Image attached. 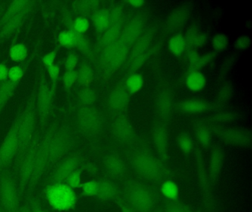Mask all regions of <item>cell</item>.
<instances>
[{
    "instance_id": "obj_1",
    "label": "cell",
    "mask_w": 252,
    "mask_h": 212,
    "mask_svg": "<svg viewBox=\"0 0 252 212\" xmlns=\"http://www.w3.org/2000/svg\"><path fill=\"white\" fill-rule=\"evenodd\" d=\"M122 192L124 203L132 212H152L156 209L158 194L148 183L130 178L125 181Z\"/></svg>"
},
{
    "instance_id": "obj_2",
    "label": "cell",
    "mask_w": 252,
    "mask_h": 212,
    "mask_svg": "<svg viewBox=\"0 0 252 212\" xmlns=\"http://www.w3.org/2000/svg\"><path fill=\"white\" fill-rule=\"evenodd\" d=\"M131 165L137 176L148 184L160 185L169 178V171L163 163L146 150L135 153L131 158Z\"/></svg>"
},
{
    "instance_id": "obj_3",
    "label": "cell",
    "mask_w": 252,
    "mask_h": 212,
    "mask_svg": "<svg viewBox=\"0 0 252 212\" xmlns=\"http://www.w3.org/2000/svg\"><path fill=\"white\" fill-rule=\"evenodd\" d=\"M44 196L48 205L57 212H68L77 204L76 191L64 182L46 184Z\"/></svg>"
},
{
    "instance_id": "obj_4",
    "label": "cell",
    "mask_w": 252,
    "mask_h": 212,
    "mask_svg": "<svg viewBox=\"0 0 252 212\" xmlns=\"http://www.w3.org/2000/svg\"><path fill=\"white\" fill-rule=\"evenodd\" d=\"M21 189L14 171L0 172V203L4 212H17L22 205Z\"/></svg>"
},
{
    "instance_id": "obj_5",
    "label": "cell",
    "mask_w": 252,
    "mask_h": 212,
    "mask_svg": "<svg viewBox=\"0 0 252 212\" xmlns=\"http://www.w3.org/2000/svg\"><path fill=\"white\" fill-rule=\"evenodd\" d=\"M74 140L64 130L50 132L48 145V171L73 147Z\"/></svg>"
},
{
    "instance_id": "obj_6",
    "label": "cell",
    "mask_w": 252,
    "mask_h": 212,
    "mask_svg": "<svg viewBox=\"0 0 252 212\" xmlns=\"http://www.w3.org/2000/svg\"><path fill=\"white\" fill-rule=\"evenodd\" d=\"M76 125L79 131L84 135L95 136L102 130L104 121L96 109L85 106L78 112Z\"/></svg>"
},
{
    "instance_id": "obj_7",
    "label": "cell",
    "mask_w": 252,
    "mask_h": 212,
    "mask_svg": "<svg viewBox=\"0 0 252 212\" xmlns=\"http://www.w3.org/2000/svg\"><path fill=\"white\" fill-rule=\"evenodd\" d=\"M19 121L14 123L0 146V172L6 170L18 153Z\"/></svg>"
},
{
    "instance_id": "obj_8",
    "label": "cell",
    "mask_w": 252,
    "mask_h": 212,
    "mask_svg": "<svg viewBox=\"0 0 252 212\" xmlns=\"http://www.w3.org/2000/svg\"><path fill=\"white\" fill-rule=\"evenodd\" d=\"M30 1H15L11 3L2 20V32L5 35L12 33L18 28L30 7Z\"/></svg>"
},
{
    "instance_id": "obj_9",
    "label": "cell",
    "mask_w": 252,
    "mask_h": 212,
    "mask_svg": "<svg viewBox=\"0 0 252 212\" xmlns=\"http://www.w3.org/2000/svg\"><path fill=\"white\" fill-rule=\"evenodd\" d=\"M215 133L224 143L233 147L248 148L252 145V132L245 128H218Z\"/></svg>"
},
{
    "instance_id": "obj_10",
    "label": "cell",
    "mask_w": 252,
    "mask_h": 212,
    "mask_svg": "<svg viewBox=\"0 0 252 212\" xmlns=\"http://www.w3.org/2000/svg\"><path fill=\"white\" fill-rule=\"evenodd\" d=\"M129 47L120 38L110 45L107 46L103 53L104 65L108 69H117L126 58Z\"/></svg>"
},
{
    "instance_id": "obj_11",
    "label": "cell",
    "mask_w": 252,
    "mask_h": 212,
    "mask_svg": "<svg viewBox=\"0 0 252 212\" xmlns=\"http://www.w3.org/2000/svg\"><path fill=\"white\" fill-rule=\"evenodd\" d=\"M34 116L33 112L29 110L26 111L22 119L19 120L18 125V153L21 154L26 150L33 141L34 132Z\"/></svg>"
},
{
    "instance_id": "obj_12",
    "label": "cell",
    "mask_w": 252,
    "mask_h": 212,
    "mask_svg": "<svg viewBox=\"0 0 252 212\" xmlns=\"http://www.w3.org/2000/svg\"><path fill=\"white\" fill-rule=\"evenodd\" d=\"M80 159L78 156L69 158L56 165L48 178V184L64 183L67 177L79 167Z\"/></svg>"
},
{
    "instance_id": "obj_13",
    "label": "cell",
    "mask_w": 252,
    "mask_h": 212,
    "mask_svg": "<svg viewBox=\"0 0 252 212\" xmlns=\"http://www.w3.org/2000/svg\"><path fill=\"white\" fill-rule=\"evenodd\" d=\"M113 137L122 144L129 145L135 140V133L132 124L126 118H119L113 124Z\"/></svg>"
},
{
    "instance_id": "obj_14",
    "label": "cell",
    "mask_w": 252,
    "mask_h": 212,
    "mask_svg": "<svg viewBox=\"0 0 252 212\" xmlns=\"http://www.w3.org/2000/svg\"><path fill=\"white\" fill-rule=\"evenodd\" d=\"M197 176H198L199 185L200 190L203 194V199L206 203V209L209 212H213L214 200L212 199V192H211V184L209 181L208 172H206V168L204 166L203 160L201 159V155L197 153Z\"/></svg>"
},
{
    "instance_id": "obj_15",
    "label": "cell",
    "mask_w": 252,
    "mask_h": 212,
    "mask_svg": "<svg viewBox=\"0 0 252 212\" xmlns=\"http://www.w3.org/2000/svg\"><path fill=\"white\" fill-rule=\"evenodd\" d=\"M153 139L156 150L160 159L166 160L169 151V133L167 129L163 125H158L155 127L153 131Z\"/></svg>"
},
{
    "instance_id": "obj_16",
    "label": "cell",
    "mask_w": 252,
    "mask_h": 212,
    "mask_svg": "<svg viewBox=\"0 0 252 212\" xmlns=\"http://www.w3.org/2000/svg\"><path fill=\"white\" fill-rule=\"evenodd\" d=\"M104 169L107 175L113 180H121L125 178L126 168L119 156L114 154H109L103 160Z\"/></svg>"
},
{
    "instance_id": "obj_17",
    "label": "cell",
    "mask_w": 252,
    "mask_h": 212,
    "mask_svg": "<svg viewBox=\"0 0 252 212\" xmlns=\"http://www.w3.org/2000/svg\"><path fill=\"white\" fill-rule=\"evenodd\" d=\"M224 152L220 147H216L212 150L209 159V175L211 184L213 185L216 182L222 170L224 161Z\"/></svg>"
},
{
    "instance_id": "obj_18",
    "label": "cell",
    "mask_w": 252,
    "mask_h": 212,
    "mask_svg": "<svg viewBox=\"0 0 252 212\" xmlns=\"http://www.w3.org/2000/svg\"><path fill=\"white\" fill-rule=\"evenodd\" d=\"M144 21L142 18L138 16L129 22L125 30L122 32L120 38L131 47L141 35L144 29Z\"/></svg>"
},
{
    "instance_id": "obj_19",
    "label": "cell",
    "mask_w": 252,
    "mask_h": 212,
    "mask_svg": "<svg viewBox=\"0 0 252 212\" xmlns=\"http://www.w3.org/2000/svg\"><path fill=\"white\" fill-rule=\"evenodd\" d=\"M122 189L117 183L112 181H98V189L95 197L100 200H117Z\"/></svg>"
},
{
    "instance_id": "obj_20",
    "label": "cell",
    "mask_w": 252,
    "mask_h": 212,
    "mask_svg": "<svg viewBox=\"0 0 252 212\" xmlns=\"http://www.w3.org/2000/svg\"><path fill=\"white\" fill-rule=\"evenodd\" d=\"M173 96L168 89L158 93L156 100V109L160 117L168 119L170 117L173 109Z\"/></svg>"
},
{
    "instance_id": "obj_21",
    "label": "cell",
    "mask_w": 252,
    "mask_h": 212,
    "mask_svg": "<svg viewBox=\"0 0 252 212\" xmlns=\"http://www.w3.org/2000/svg\"><path fill=\"white\" fill-rule=\"evenodd\" d=\"M129 102V94L123 87L115 88L109 96V106L115 112L121 111L126 108Z\"/></svg>"
},
{
    "instance_id": "obj_22",
    "label": "cell",
    "mask_w": 252,
    "mask_h": 212,
    "mask_svg": "<svg viewBox=\"0 0 252 212\" xmlns=\"http://www.w3.org/2000/svg\"><path fill=\"white\" fill-rule=\"evenodd\" d=\"M189 11L187 9L178 8L171 13L166 21V28L168 30H178L183 27L189 19Z\"/></svg>"
},
{
    "instance_id": "obj_23",
    "label": "cell",
    "mask_w": 252,
    "mask_h": 212,
    "mask_svg": "<svg viewBox=\"0 0 252 212\" xmlns=\"http://www.w3.org/2000/svg\"><path fill=\"white\" fill-rule=\"evenodd\" d=\"M52 92L51 88L46 82L41 83L37 97V107L40 116H45L48 113L51 106Z\"/></svg>"
},
{
    "instance_id": "obj_24",
    "label": "cell",
    "mask_w": 252,
    "mask_h": 212,
    "mask_svg": "<svg viewBox=\"0 0 252 212\" xmlns=\"http://www.w3.org/2000/svg\"><path fill=\"white\" fill-rule=\"evenodd\" d=\"M187 46L191 50L200 48L206 44L207 38L206 35L197 26H191L186 33L184 37Z\"/></svg>"
},
{
    "instance_id": "obj_25",
    "label": "cell",
    "mask_w": 252,
    "mask_h": 212,
    "mask_svg": "<svg viewBox=\"0 0 252 212\" xmlns=\"http://www.w3.org/2000/svg\"><path fill=\"white\" fill-rule=\"evenodd\" d=\"M151 41V32H147L141 35L135 41V44L132 47L130 59L135 58L139 56H147Z\"/></svg>"
},
{
    "instance_id": "obj_26",
    "label": "cell",
    "mask_w": 252,
    "mask_h": 212,
    "mask_svg": "<svg viewBox=\"0 0 252 212\" xmlns=\"http://www.w3.org/2000/svg\"><path fill=\"white\" fill-rule=\"evenodd\" d=\"M187 57L191 70L199 71V69H202L203 66L213 60L215 54L212 53H209L201 56L195 50H189Z\"/></svg>"
},
{
    "instance_id": "obj_27",
    "label": "cell",
    "mask_w": 252,
    "mask_h": 212,
    "mask_svg": "<svg viewBox=\"0 0 252 212\" xmlns=\"http://www.w3.org/2000/svg\"><path fill=\"white\" fill-rule=\"evenodd\" d=\"M185 82L189 89L197 92L206 86V79L200 71L191 70L187 74Z\"/></svg>"
},
{
    "instance_id": "obj_28",
    "label": "cell",
    "mask_w": 252,
    "mask_h": 212,
    "mask_svg": "<svg viewBox=\"0 0 252 212\" xmlns=\"http://www.w3.org/2000/svg\"><path fill=\"white\" fill-rule=\"evenodd\" d=\"M207 103L203 100L191 99L187 100L180 103L179 108L183 113L196 114L203 113L207 109Z\"/></svg>"
},
{
    "instance_id": "obj_29",
    "label": "cell",
    "mask_w": 252,
    "mask_h": 212,
    "mask_svg": "<svg viewBox=\"0 0 252 212\" xmlns=\"http://www.w3.org/2000/svg\"><path fill=\"white\" fill-rule=\"evenodd\" d=\"M93 20L97 32L104 33L110 26V11L106 9L97 10L94 14Z\"/></svg>"
},
{
    "instance_id": "obj_30",
    "label": "cell",
    "mask_w": 252,
    "mask_h": 212,
    "mask_svg": "<svg viewBox=\"0 0 252 212\" xmlns=\"http://www.w3.org/2000/svg\"><path fill=\"white\" fill-rule=\"evenodd\" d=\"M160 191L162 195L168 200H178L180 191L178 184L172 180H166L160 184Z\"/></svg>"
},
{
    "instance_id": "obj_31",
    "label": "cell",
    "mask_w": 252,
    "mask_h": 212,
    "mask_svg": "<svg viewBox=\"0 0 252 212\" xmlns=\"http://www.w3.org/2000/svg\"><path fill=\"white\" fill-rule=\"evenodd\" d=\"M168 47L169 51L174 55H182L187 47L184 35L181 34H175L169 39Z\"/></svg>"
},
{
    "instance_id": "obj_32",
    "label": "cell",
    "mask_w": 252,
    "mask_h": 212,
    "mask_svg": "<svg viewBox=\"0 0 252 212\" xmlns=\"http://www.w3.org/2000/svg\"><path fill=\"white\" fill-rule=\"evenodd\" d=\"M122 26L121 25H115L111 26L104 32L101 37V44L104 47L110 45L112 43L115 42L119 39L122 35Z\"/></svg>"
},
{
    "instance_id": "obj_33",
    "label": "cell",
    "mask_w": 252,
    "mask_h": 212,
    "mask_svg": "<svg viewBox=\"0 0 252 212\" xmlns=\"http://www.w3.org/2000/svg\"><path fill=\"white\" fill-rule=\"evenodd\" d=\"M17 84V82H13L10 80H5L2 82V85L0 86V110L12 96Z\"/></svg>"
},
{
    "instance_id": "obj_34",
    "label": "cell",
    "mask_w": 252,
    "mask_h": 212,
    "mask_svg": "<svg viewBox=\"0 0 252 212\" xmlns=\"http://www.w3.org/2000/svg\"><path fill=\"white\" fill-rule=\"evenodd\" d=\"M144 85V78L140 74H132L126 80V89L128 93L134 94L138 92Z\"/></svg>"
},
{
    "instance_id": "obj_35",
    "label": "cell",
    "mask_w": 252,
    "mask_h": 212,
    "mask_svg": "<svg viewBox=\"0 0 252 212\" xmlns=\"http://www.w3.org/2000/svg\"><path fill=\"white\" fill-rule=\"evenodd\" d=\"M195 137L199 144L203 147L209 146L212 140L210 130L203 124H200L196 128Z\"/></svg>"
},
{
    "instance_id": "obj_36",
    "label": "cell",
    "mask_w": 252,
    "mask_h": 212,
    "mask_svg": "<svg viewBox=\"0 0 252 212\" xmlns=\"http://www.w3.org/2000/svg\"><path fill=\"white\" fill-rule=\"evenodd\" d=\"M160 210L162 212H194L188 205L178 200H168Z\"/></svg>"
},
{
    "instance_id": "obj_37",
    "label": "cell",
    "mask_w": 252,
    "mask_h": 212,
    "mask_svg": "<svg viewBox=\"0 0 252 212\" xmlns=\"http://www.w3.org/2000/svg\"><path fill=\"white\" fill-rule=\"evenodd\" d=\"M177 144L181 151L185 155H189L192 151L193 146H194L192 138L187 132H181L178 135L177 138Z\"/></svg>"
},
{
    "instance_id": "obj_38",
    "label": "cell",
    "mask_w": 252,
    "mask_h": 212,
    "mask_svg": "<svg viewBox=\"0 0 252 212\" xmlns=\"http://www.w3.org/2000/svg\"><path fill=\"white\" fill-rule=\"evenodd\" d=\"M59 41L65 47H76V32L73 29L64 31L59 35Z\"/></svg>"
},
{
    "instance_id": "obj_39",
    "label": "cell",
    "mask_w": 252,
    "mask_h": 212,
    "mask_svg": "<svg viewBox=\"0 0 252 212\" xmlns=\"http://www.w3.org/2000/svg\"><path fill=\"white\" fill-rule=\"evenodd\" d=\"M27 55V47L24 44H16L10 50V57L14 61H22V60H25L26 58Z\"/></svg>"
},
{
    "instance_id": "obj_40",
    "label": "cell",
    "mask_w": 252,
    "mask_h": 212,
    "mask_svg": "<svg viewBox=\"0 0 252 212\" xmlns=\"http://www.w3.org/2000/svg\"><path fill=\"white\" fill-rule=\"evenodd\" d=\"M82 168L78 167L77 169H75L65 180L64 183L67 184L70 188L73 189H76V188H80L81 184H82Z\"/></svg>"
},
{
    "instance_id": "obj_41",
    "label": "cell",
    "mask_w": 252,
    "mask_h": 212,
    "mask_svg": "<svg viewBox=\"0 0 252 212\" xmlns=\"http://www.w3.org/2000/svg\"><path fill=\"white\" fill-rule=\"evenodd\" d=\"M212 44L215 52L223 51L228 47V38L224 34H217L212 38Z\"/></svg>"
},
{
    "instance_id": "obj_42",
    "label": "cell",
    "mask_w": 252,
    "mask_h": 212,
    "mask_svg": "<svg viewBox=\"0 0 252 212\" xmlns=\"http://www.w3.org/2000/svg\"><path fill=\"white\" fill-rule=\"evenodd\" d=\"M82 194L87 197H95L98 189V181H90L88 182L82 183L80 186Z\"/></svg>"
},
{
    "instance_id": "obj_43",
    "label": "cell",
    "mask_w": 252,
    "mask_h": 212,
    "mask_svg": "<svg viewBox=\"0 0 252 212\" xmlns=\"http://www.w3.org/2000/svg\"><path fill=\"white\" fill-rule=\"evenodd\" d=\"M98 2L95 1H82L77 2V10L79 13L82 14H89V13L96 12V8L98 7Z\"/></svg>"
},
{
    "instance_id": "obj_44",
    "label": "cell",
    "mask_w": 252,
    "mask_h": 212,
    "mask_svg": "<svg viewBox=\"0 0 252 212\" xmlns=\"http://www.w3.org/2000/svg\"><path fill=\"white\" fill-rule=\"evenodd\" d=\"M93 75H94V73H93L92 69L89 66L85 65L78 71L77 80L82 85H87L91 82Z\"/></svg>"
},
{
    "instance_id": "obj_45",
    "label": "cell",
    "mask_w": 252,
    "mask_h": 212,
    "mask_svg": "<svg viewBox=\"0 0 252 212\" xmlns=\"http://www.w3.org/2000/svg\"><path fill=\"white\" fill-rule=\"evenodd\" d=\"M79 100L85 106H91L95 103V94L91 88H84L79 93Z\"/></svg>"
},
{
    "instance_id": "obj_46",
    "label": "cell",
    "mask_w": 252,
    "mask_h": 212,
    "mask_svg": "<svg viewBox=\"0 0 252 212\" xmlns=\"http://www.w3.org/2000/svg\"><path fill=\"white\" fill-rule=\"evenodd\" d=\"M90 22L87 18L84 16L77 18L75 19L74 22L73 23L72 29H74L76 32L79 33L83 34L84 32H86L89 29Z\"/></svg>"
},
{
    "instance_id": "obj_47",
    "label": "cell",
    "mask_w": 252,
    "mask_h": 212,
    "mask_svg": "<svg viewBox=\"0 0 252 212\" xmlns=\"http://www.w3.org/2000/svg\"><path fill=\"white\" fill-rule=\"evenodd\" d=\"M124 16L123 10L120 7H116L113 11L110 12V26L121 25L123 22Z\"/></svg>"
},
{
    "instance_id": "obj_48",
    "label": "cell",
    "mask_w": 252,
    "mask_h": 212,
    "mask_svg": "<svg viewBox=\"0 0 252 212\" xmlns=\"http://www.w3.org/2000/svg\"><path fill=\"white\" fill-rule=\"evenodd\" d=\"M64 88H70L77 80V72L74 70L67 71L63 78Z\"/></svg>"
},
{
    "instance_id": "obj_49",
    "label": "cell",
    "mask_w": 252,
    "mask_h": 212,
    "mask_svg": "<svg viewBox=\"0 0 252 212\" xmlns=\"http://www.w3.org/2000/svg\"><path fill=\"white\" fill-rule=\"evenodd\" d=\"M233 94V89L231 85L226 84L224 85L218 93V100L220 103H226L231 99Z\"/></svg>"
},
{
    "instance_id": "obj_50",
    "label": "cell",
    "mask_w": 252,
    "mask_h": 212,
    "mask_svg": "<svg viewBox=\"0 0 252 212\" xmlns=\"http://www.w3.org/2000/svg\"><path fill=\"white\" fill-rule=\"evenodd\" d=\"M23 70L20 66H13L8 70V80L13 82H17L23 78Z\"/></svg>"
},
{
    "instance_id": "obj_51",
    "label": "cell",
    "mask_w": 252,
    "mask_h": 212,
    "mask_svg": "<svg viewBox=\"0 0 252 212\" xmlns=\"http://www.w3.org/2000/svg\"><path fill=\"white\" fill-rule=\"evenodd\" d=\"M88 41H89L88 38L83 34L76 32V47H77L80 51L86 53L89 50V42Z\"/></svg>"
},
{
    "instance_id": "obj_52",
    "label": "cell",
    "mask_w": 252,
    "mask_h": 212,
    "mask_svg": "<svg viewBox=\"0 0 252 212\" xmlns=\"http://www.w3.org/2000/svg\"><path fill=\"white\" fill-rule=\"evenodd\" d=\"M251 39L247 35L238 37L234 42V47L240 50H246L250 47Z\"/></svg>"
},
{
    "instance_id": "obj_53",
    "label": "cell",
    "mask_w": 252,
    "mask_h": 212,
    "mask_svg": "<svg viewBox=\"0 0 252 212\" xmlns=\"http://www.w3.org/2000/svg\"><path fill=\"white\" fill-rule=\"evenodd\" d=\"M78 60H79V56L75 53H71L66 57L64 67L67 71L73 70L77 65Z\"/></svg>"
},
{
    "instance_id": "obj_54",
    "label": "cell",
    "mask_w": 252,
    "mask_h": 212,
    "mask_svg": "<svg viewBox=\"0 0 252 212\" xmlns=\"http://www.w3.org/2000/svg\"><path fill=\"white\" fill-rule=\"evenodd\" d=\"M234 114L231 113H220L217 114L215 116L214 119L216 122H221V123H226V122H230L231 121L234 120L235 119Z\"/></svg>"
},
{
    "instance_id": "obj_55",
    "label": "cell",
    "mask_w": 252,
    "mask_h": 212,
    "mask_svg": "<svg viewBox=\"0 0 252 212\" xmlns=\"http://www.w3.org/2000/svg\"><path fill=\"white\" fill-rule=\"evenodd\" d=\"M48 72L54 84L57 83L60 73V67L57 65H51V66H48Z\"/></svg>"
},
{
    "instance_id": "obj_56",
    "label": "cell",
    "mask_w": 252,
    "mask_h": 212,
    "mask_svg": "<svg viewBox=\"0 0 252 212\" xmlns=\"http://www.w3.org/2000/svg\"><path fill=\"white\" fill-rule=\"evenodd\" d=\"M27 199L30 202L31 206H32V209H33V212H45L37 199L31 197V196H27Z\"/></svg>"
},
{
    "instance_id": "obj_57",
    "label": "cell",
    "mask_w": 252,
    "mask_h": 212,
    "mask_svg": "<svg viewBox=\"0 0 252 212\" xmlns=\"http://www.w3.org/2000/svg\"><path fill=\"white\" fill-rule=\"evenodd\" d=\"M56 57H57V50H55L47 54L42 59V62L48 67L54 64Z\"/></svg>"
},
{
    "instance_id": "obj_58",
    "label": "cell",
    "mask_w": 252,
    "mask_h": 212,
    "mask_svg": "<svg viewBox=\"0 0 252 212\" xmlns=\"http://www.w3.org/2000/svg\"><path fill=\"white\" fill-rule=\"evenodd\" d=\"M8 69L5 65L0 64V82L6 80L8 78Z\"/></svg>"
},
{
    "instance_id": "obj_59",
    "label": "cell",
    "mask_w": 252,
    "mask_h": 212,
    "mask_svg": "<svg viewBox=\"0 0 252 212\" xmlns=\"http://www.w3.org/2000/svg\"><path fill=\"white\" fill-rule=\"evenodd\" d=\"M17 212H33L30 202L28 199L26 200V203H22L21 206Z\"/></svg>"
},
{
    "instance_id": "obj_60",
    "label": "cell",
    "mask_w": 252,
    "mask_h": 212,
    "mask_svg": "<svg viewBox=\"0 0 252 212\" xmlns=\"http://www.w3.org/2000/svg\"><path fill=\"white\" fill-rule=\"evenodd\" d=\"M128 3L130 4L132 7H140L144 4V1H142V0H131V1H128Z\"/></svg>"
},
{
    "instance_id": "obj_61",
    "label": "cell",
    "mask_w": 252,
    "mask_h": 212,
    "mask_svg": "<svg viewBox=\"0 0 252 212\" xmlns=\"http://www.w3.org/2000/svg\"><path fill=\"white\" fill-rule=\"evenodd\" d=\"M116 203H117V204L119 205V207H120L122 212H132L123 202L117 201Z\"/></svg>"
},
{
    "instance_id": "obj_62",
    "label": "cell",
    "mask_w": 252,
    "mask_h": 212,
    "mask_svg": "<svg viewBox=\"0 0 252 212\" xmlns=\"http://www.w3.org/2000/svg\"><path fill=\"white\" fill-rule=\"evenodd\" d=\"M152 212H162V211L160 209H155L154 211H153Z\"/></svg>"
},
{
    "instance_id": "obj_63",
    "label": "cell",
    "mask_w": 252,
    "mask_h": 212,
    "mask_svg": "<svg viewBox=\"0 0 252 212\" xmlns=\"http://www.w3.org/2000/svg\"><path fill=\"white\" fill-rule=\"evenodd\" d=\"M0 212H4L3 209H2V206H1V203H0Z\"/></svg>"
}]
</instances>
